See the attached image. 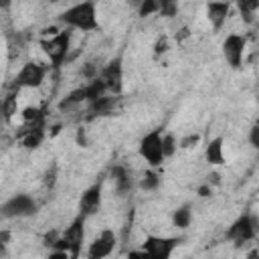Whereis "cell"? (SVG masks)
Segmentation results:
<instances>
[{
  "instance_id": "1",
  "label": "cell",
  "mask_w": 259,
  "mask_h": 259,
  "mask_svg": "<svg viewBox=\"0 0 259 259\" xmlns=\"http://www.w3.org/2000/svg\"><path fill=\"white\" fill-rule=\"evenodd\" d=\"M63 26L75 28L81 32H93L99 30V18H97V6L93 0H81L67 10H63L57 18Z\"/></svg>"
},
{
  "instance_id": "2",
  "label": "cell",
  "mask_w": 259,
  "mask_h": 259,
  "mask_svg": "<svg viewBox=\"0 0 259 259\" xmlns=\"http://www.w3.org/2000/svg\"><path fill=\"white\" fill-rule=\"evenodd\" d=\"M85 219H87V217L79 212V214L71 221V225L61 233L57 245H55L53 249H49V251H63V253H67L69 257H79L81 245H83V241H85Z\"/></svg>"
},
{
  "instance_id": "3",
  "label": "cell",
  "mask_w": 259,
  "mask_h": 259,
  "mask_svg": "<svg viewBox=\"0 0 259 259\" xmlns=\"http://www.w3.org/2000/svg\"><path fill=\"white\" fill-rule=\"evenodd\" d=\"M71 28H63L51 36H45L40 40V49L42 53L49 57V61L53 63V67H61L65 61H67V55H69V49H71Z\"/></svg>"
},
{
  "instance_id": "4",
  "label": "cell",
  "mask_w": 259,
  "mask_h": 259,
  "mask_svg": "<svg viewBox=\"0 0 259 259\" xmlns=\"http://www.w3.org/2000/svg\"><path fill=\"white\" fill-rule=\"evenodd\" d=\"M162 138H164L162 127H154V130H150L148 134H144L142 140H140L138 152H140V156L148 162L150 168H160V166L164 164V160H166L164 148H162Z\"/></svg>"
},
{
  "instance_id": "5",
  "label": "cell",
  "mask_w": 259,
  "mask_h": 259,
  "mask_svg": "<svg viewBox=\"0 0 259 259\" xmlns=\"http://www.w3.org/2000/svg\"><path fill=\"white\" fill-rule=\"evenodd\" d=\"M257 225H259V221L255 219L253 212H243V214H239V217L231 223V227L227 229V239H229L235 247H241V245H245V243H249V241L255 239L257 229H259Z\"/></svg>"
},
{
  "instance_id": "6",
  "label": "cell",
  "mask_w": 259,
  "mask_h": 259,
  "mask_svg": "<svg viewBox=\"0 0 259 259\" xmlns=\"http://www.w3.org/2000/svg\"><path fill=\"white\" fill-rule=\"evenodd\" d=\"M36 210H38L36 200L26 192L12 194L8 200L2 202V217L4 219H26V217L36 214Z\"/></svg>"
},
{
  "instance_id": "7",
  "label": "cell",
  "mask_w": 259,
  "mask_h": 259,
  "mask_svg": "<svg viewBox=\"0 0 259 259\" xmlns=\"http://www.w3.org/2000/svg\"><path fill=\"white\" fill-rule=\"evenodd\" d=\"M47 67L42 63H36V61H26L20 71L16 73L14 77V83L18 89H36L45 83V77H47Z\"/></svg>"
},
{
  "instance_id": "8",
  "label": "cell",
  "mask_w": 259,
  "mask_h": 259,
  "mask_svg": "<svg viewBox=\"0 0 259 259\" xmlns=\"http://www.w3.org/2000/svg\"><path fill=\"white\" fill-rule=\"evenodd\" d=\"M182 243L180 237H158V235H148L142 249L148 253V257L156 259H168L172 251Z\"/></svg>"
},
{
  "instance_id": "9",
  "label": "cell",
  "mask_w": 259,
  "mask_h": 259,
  "mask_svg": "<svg viewBox=\"0 0 259 259\" xmlns=\"http://www.w3.org/2000/svg\"><path fill=\"white\" fill-rule=\"evenodd\" d=\"M245 47H247V38L243 34L231 32L225 36L223 40V57L227 61V65L231 69H239L245 57Z\"/></svg>"
},
{
  "instance_id": "10",
  "label": "cell",
  "mask_w": 259,
  "mask_h": 259,
  "mask_svg": "<svg viewBox=\"0 0 259 259\" xmlns=\"http://www.w3.org/2000/svg\"><path fill=\"white\" fill-rule=\"evenodd\" d=\"M101 200H103V186H101V180H97L89 188L83 190V194L79 198V212L85 217L97 214L101 208Z\"/></svg>"
},
{
  "instance_id": "11",
  "label": "cell",
  "mask_w": 259,
  "mask_h": 259,
  "mask_svg": "<svg viewBox=\"0 0 259 259\" xmlns=\"http://www.w3.org/2000/svg\"><path fill=\"white\" fill-rule=\"evenodd\" d=\"M115 243H117V237L111 229H103L95 239L93 243L89 245L87 249V257L89 259H103V257H109L115 249Z\"/></svg>"
},
{
  "instance_id": "12",
  "label": "cell",
  "mask_w": 259,
  "mask_h": 259,
  "mask_svg": "<svg viewBox=\"0 0 259 259\" xmlns=\"http://www.w3.org/2000/svg\"><path fill=\"white\" fill-rule=\"evenodd\" d=\"M99 77L105 81L109 93L121 95V89H123V65H121V59H119V57L111 59V61L101 69V75H99Z\"/></svg>"
},
{
  "instance_id": "13",
  "label": "cell",
  "mask_w": 259,
  "mask_h": 259,
  "mask_svg": "<svg viewBox=\"0 0 259 259\" xmlns=\"http://www.w3.org/2000/svg\"><path fill=\"white\" fill-rule=\"evenodd\" d=\"M109 174H111V180H113V188H115V192L119 196H125V194H130L134 190V186H136L134 176L125 166L115 164V166H111Z\"/></svg>"
},
{
  "instance_id": "14",
  "label": "cell",
  "mask_w": 259,
  "mask_h": 259,
  "mask_svg": "<svg viewBox=\"0 0 259 259\" xmlns=\"http://www.w3.org/2000/svg\"><path fill=\"white\" fill-rule=\"evenodd\" d=\"M231 14V2L229 0H210L206 4V18L212 24L214 30H219Z\"/></svg>"
},
{
  "instance_id": "15",
  "label": "cell",
  "mask_w": 259,
  "mask_h": 259,
  "mask_svg": "<svg viewBox=\"0 0 259 259\" xmlns=\"http://www.w3.org/2000/svg\"><path fill=\"white\" fill-rule=\"evenodd\" d=\"M117 101H119V95H115V93L107 95V93H105L103 97H99V99L87 103V107H89L91 117H103V115H111V113H113Z\"/></svg>"
},
{
  "instance_id": "16",
  "label": "cell",
  "mask_w": 259,
  "mask_h": 259,
  "mask_svg": "<svg viewBox=\"0 0 259 259\" xmlns=\"http://www.w3.org/2000/svg\"><path fill=\"white\" fill-rule=\"evenodd\" d=\"M204 160L208 164H214V166L225 164V140H223V136H217V138H212L206 144V148H204Z\"/></svg>"
},
{
  "instance_id": "17",
  "label": "cell",
  "mask_w": 259,
  "mask_h": 259,
  "mask_svg": "<svg viewBox=\"0 0 259 259\" xmlns=\"http://www.w3.org/2000/svg\"><path fill=\"white\" fill-rule=\"evenodd\" d=\"M190 223H192V204L186 202V204H180L178 208H174V212H172V225L176 229L184 231V229L190 227Z\"/></svg>"
},
{
  "instance_id": "18",
  "label": "cell",
  "mask_w": 259,
  "mask_h": 259,
  "mask_svg": "<svg viewBox=\"0 0 259 259\" xmlns=\"http://www.w3.org/2000/svg\"><path fill=\"white\" fill-rule=\"evenodd\" d=\"M162 184V174L156 170V168H150L144 172V176L138 180V188L140 190H146V192H154L158 190Z\"/></svg>"
},
{
  "instance_id": "19",
  "label": "cell",
  "mask_w": 259,
  "mask_h": 259,
  "mask_svg": "<svg viewBox=\"0 0 259 259\" xmlns=\"http://www.w3.org/2000/svg\"><path fill=\"white\" fill-rule=\"evenodd\" d=\"M81 103H87V93H85V85H81V87H77V89H73V91H69L63 99H61V103H59V109L63 111V109H71V107H75V105H81Z\"/></svg>"
},
{
  "instance_id": "20",
  "label": "cell",
  "mask_w": 259,
  "mask_h": 259,
  "mask_svg": "<svg viewBox=\"0 0 259 259\" xmlns=\"http://www.w3.org/2000/svg\"><path fill=\"white\" fill-rule=\"evenodd\" d=\"M160 6H162V0H142V4L138 8V14L142 18H148V16L160 12Z\"/></svg>"
},
{
  "instance_id": "21",
  "label": "cell",
  "mask_w": 259,
  "mask_h": 259,
  "mask_svg": "<svg viewBox=\"0 0 259 259\" xmlns=\"http://www.w3.org/2000/svg\"><path fill=\"white\" fill-rule=\"evenodd\" d=\"M162 148H164V156H166V158L174 156V152H176V148H178V142H176L174 134H164V138H162Z\"/></svg>"
},
{
  "instance_id": "22",
  "label": "cell",
  "mask_w": 259,
  "mask_h": 259,
  "mask_svg": "<svg viewBox=\"0 0 259 259\" xmlns=\"http://www.w3.org/2000/svg\"><path fill=\"white\" fill-rule=\"evenodd\" d=\"M178 2H180V0H162L160 14H162V16H174V14L178 12Z\"/></svg>"
},
{
  "instance_id": "23",
  "label": "cell",
  "mask_w": 259,
  "mask_h": 259,
  "mask_svg": "<svg viewBox=\"0 0 259 259\" xmlns=\"http://www.w3.org/2000/svg\"><path fill=\"white\" fill-rule=\"evenodd\" d=\"M235 2H237V8H239L243 20H245V22H253V14H255V10H253L245 0H235Z\"/></svg>"
},
{
  "instance_id": "24",
  "label": "cell",
  "mask_w": 259,
  "mask_h": 259,
  "mask_svg": "<svg viewBox=\"0 0 259 259\" xmlns=\"http://www.w3.org/2000/svg\"><path fill=\"white\" fill-rule=\"evenodd\" d=\"M81 75L85 77V79H95V77H99L101 73H99V67L95 65V63H85V67L81 69Z\"/></svg>"
},
{
  "instance_id": "25",
  "label": "cell",
  "mask_w": 259,
  "mask_h": 259,
  "mask_svg": "<svg viewBox=\"0 0 259 259\" xmlns=\"http://www.w3.org/2000/svg\"><path fill=\"white\" fill-rule=\"evenodd\" d=\"M249 144H251L255 150H259V123H255V125L249 130Z\"/></svg>"
},
{
  "instance_id": "26",
  "label": "cell",
  "mask_w": 259,
  "mask_h": 259,
  "mask_svg": "<svg viewBox=\"0 0 259 259\" xmlns=\"http://www.w3.org/2000/svg\"><path fill=\"white\" fill-rule=\"evenodd\" d=\"M75 142H77V146H81V148H87V146H89V140H87L85 127H77V134H75Z\"/></svg>"
},
{
  "instance_id": "27",
  "label": "cell",
  "mask_w": 259,
  "mask_h": 259,
  "mask_svg": "<svg viewBox=\"0 0 259 259\" xmlns=\"http://www.w3.org/2000/svg\"><path fill=\"white\" fill-rule=\"evenodd\" d=\"M55 180H57V166L53 164L51 170L45 172V184H47L49 188H53V186H55Z\"/></svg>"
},
{
  "instance_id": "28",
  "label": "cell",
  "mask_w": 259,
  "mask_h": 259,
  "mask_svg": "<svg viewBox=\"0 0 259 259\" xmlns=\"http://www.w3.org/2000/svg\"><path fill=\"white\" fill-rule=\"evenodd\" d=\"M198 142V136H188L180 142V148H190V144H196Z\"/></svg>"
},
{
  "instance_id": "29",
  "label": "cell",
  "mask_w": 259,
  "mask_h": 259,
  "mask_svg": "<svg viewBox=\"0 0 259 259\" xmlns=\"http://www.w3.org/2000/svg\"><path fill=\"white\" fill-rule=\"evenodd\" d=\"M198 194H200V196H210V186H206V184L200 186V188H198Z\"/></svg>"
},
{
  "instance_id": "30",
  "label": "cell",
  "mask_w": 259,
  "mask_h": 259,
  "mask_svg": "<svg viewBox=\"0 0 259 259\" xmlns=\"http://www.w3.org/2000/svg\"><path fill=\"white\" fill-rule=\"evenodd\" d=\"M245 2H247V4H249L253 10H257V8H259V0H245Z\"/></svg>"
},
{
  "instance_id": "31",
  "label": "cell",
  "mask_w": 259,
  "mask_h": 259,
  "mask_svg": "<svg viewBox=\"0 0 259 259\" xmlns=\"http://www.w3.org/2000/svg\"><path fill=\"white\" fill-rule=\"evenodd\" d=\"M127 4H130V6H134V8L138 10V8H140V4H142V0H127Z\"/></svg>"
},
{
  "instance_id": "32",
  "label": "cell",
  "mask_w": 259,
  "mask_h": 259,
  "mask_svg": "<svg viewBox=\"0 0 259 259\" xmlns=\"http://www.w3.org/2000/svg\"><path fill=\"white\" fill-rule=\"evenodd\" d=\"M10 4H12V0H0V6H2L4 10H8V8H10Z\"/></svg>"
},
{
  "instance_id": "33",
  "label": "cell",
  "mask_w": 259,
  "mask_h": 259,
  "mask_svg": "<svg viewBox=\"0 0 259 259\" xmlns=\"http://www.w3.org/2000/svg\"><path fill=\"white\" fill-rule=\"evenodd\" d=\"M257 103H259V93H257Z\"/></svg>"
},
{
  "instance_id": "34",
  "label": "cell",
  "mask_w": 259,
  "mask_h": 259,
  "mask_svg": "<svg viewBox=\"0 0 259 259\" xmlns=\"http://www.w3.org/2000/svg\"><path fill=\"white\" fill-rule=\"evenodd\" d=\"M51 2H61V0H51Z\"/></svg>"
}]
</instances>
